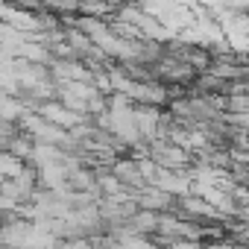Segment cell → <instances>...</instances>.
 Instances as JSON below:
<instances>
[{
	"label": "cell",
	"mask_w": 249,
	"mask_h": 249,
	"mask_svg": "<svg viewBox=\"0 0 249 249\" xmlns=\"http://www.w3.org/2000/svg\"><path fill=\"white\" fill-rule=\"evenodd\" d=\"M6 3H15V0H6Z\"/></svg>",
	"instance_id": "6da1fadb"
}]
</instances>
